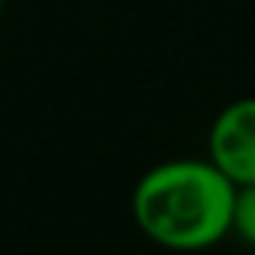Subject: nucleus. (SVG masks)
Segmentation results:
<instances>
[{
  "instance_id": "nucleus-1",
  "label": "nucleus",
  "mask_w": 255,
  "mask_h": 255,
  "mask_svg": "<svg viewBox=\"0 0 255 255\" xmlns=\"http://www.w3.org/2000/svg\"><path fill=\"white\" fill-rule=\"evenodd\" d=\"M236 184L210 158H168L132 187V223L168 252H207L230 236Z\"/></svg>"
},
{
  "instance_id": "nucleus-2",
  "label": "nucleus",
  "mask_w": 255,
  "mask_h": 255,
  "mask_svg": "<svg viewBox=\"0 0 255 255\" xmlns=\"http://www.w3.org/2000/svg\"><path fill=\"white\" fill-rule=\"evenodd\" d=\"M207 158L233 184L255 181V97H236L213 117L207 132Z\"/></svg>"
},
{
  "instance_id": "nucleus-3",
  "label": "nucleus",
  "mask_w": 255,
  "mask_h": 255,
  "mask_svg": "<svg viewBox=\"0 0 255 255\" xmlns=\"http://www.w3.org/2000/svg\"><path fill=\"white\" fill-rule=\"evenodd\" d=\"M230 233L239 243L255 249V181L252 184H236L233 213H230Z\"/></svg>"
},
{
  "instance_id": "nucleus-4",
  "label": "nucleus",
  "mask_w": 255,
  "mask_h": 255,
  "mask_svg": "<svg viewBox=\"0 0 255 255\" xmlns=\"http://www.w3.org/2000/svg\"><path fill=\"white\" fill-rule=\"evenodd\" d=\"M3 3H6V0H0V13H3Z\"/></svg>"
},
{
  "instance_id": "nucleus-5",
  "label": "nucleus",
  "mask_w": 255,
  "mask_h": 255,
  "mask_svg": "<svg viewBox=\"0 0 255 255\" xmlns=\"http://www.w3.org/2000/svg\"><path fill=\"white\" fill-rule=\"evenodd\" d=\"M191 255H200V252H191Z\"/></svg>"
}]
</instances>
